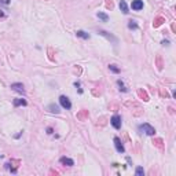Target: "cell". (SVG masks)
Returning a JSON list of instances; mask_svg holds the SVG:
<instances>
[{"mask_svg": "<svg viewBox=\"0 0 176 176\" xmlns=\"http://www.w3.org/2000/svg\"><path fill=\"white\" fill-rule=\"evenodd\" d=\"M19 165H21V161L19 160H10L7 164H6V169L11 171V173H17V172H18Z\"/></svg>", "mask_w": 176, "mask_h": 176, "instance_id": "6da1fadb", "label": "cell"}, {"mask_svg": "<svg viewBox=\"0 0 176 176\" xmlns=\"http://www.w3.org/2000/svg\"><path fill=\"white\" fill-rule=\"evenodd\" d=\"M139 131L140 132H144V133H146V135H149V136H153L154 133H156V129H154V127H151V125L147 124V123H144V124L140 125Z\"/></svg>", "mask_w": 176, "mask_h": 176, "instance_id": "7a4b0ae2", "label": "cell"}, {"mask_svg": "<svg viewBox=\"0 0 176 176\" xmlns=\"http://www.w3.org/2000/svg\"><path fill=\"white\" fill-rule=\"evenodd\" d=\"M59 103H61V106L63 109H66V110H70V109H72V103H70V100H69L68 96L61 95L59 96Z\"/></svg>", "mask_w": 176, "mask_h": 176, "instance_id": "3957f363", "label": "cell"}, {"mask_svg": "<svg viewBox=\"0 0 176 176\" xmlns=\"http://www.w3.org/2000/svg\"><path fill=\"white\" fill-rule=\"evenodd\" d=\"M98 33H99V35H102V36H105L107 40H110L112 43H114V44H117V41H118V40H117V37H114L112 33L106 32V30H102V29H99V30H98Z\"/></svg>", "mask_w": 176, "mask_h": 176, "instance_id": "277c9868", "label": "cell"}, {"mask_svg": "<svg viewBox=\"0 0 176 176\" xmlns=\"http://www.w3.org/2000/svg\"><path fill=\"white\" fill-rule=\"evenodd\" d=\"M110 124L114 127L116 129H120L121 128V117L120 116H113L112 118H110Z\"/></svg>", "mask_w": 176, "mask_h": 176, "instance_id": "5b68a950", "label": "cell"}, {"mask_svg": "<svg viewBox=\"0 0 176 176\" xmlns=\"http://www.w3.org/2000/svg\"><path fill=\"white\" fill-rule=\"evenodd\" d=\"M131 7H132V10H135V11H140V10L143 8V0H132Z\"/></svg>", "mask_w": 176, "mask_h": 176, "instance_id": "8992f818", "label": "cell"}, {"mask_svg": "<svg viewBox=\"0 0 176 176\" xmlns=\"http://www.w3.org/2000/svg\"><path fill=\"white\" fill-rule=\"evenodd\" d=\"M114 146H116V150L118 153H124L125 149H124V144H123V140L120 138H114Z\"/></svg>", "mask_w": 176, "mask_h": 176, "instance_id": "52a82bcc", "label": "cell"}, {"mask_svg": "<svg viewBox=\"0 0 176 176\" xmlns=\"http://www.w3.org/2000/svg\"><path fill=\"white\" fill-rule=\"evenodd\" d=\"M11 89H12V91H15V92H18V94H25L24 84H21V83H12V84H11Z\"/></svg>", "mask_w": 176, "mask_h": 176, "instance_id": "ba28073f", "label": "cell"}, {"mask_svg": "<svg viewBox=\"0 0 176 176\" xmlns=\"http://www.w3.org/2000/svg\"><path fill=\"white\" fill-rule=\"evenodd\" d=\"M59 162L62 165H65V167H73V165H74V161H73L72 158H69V157H61Z\"/></svg>", "mask_w": 176, "mask_h": 176, "instance_id": "9c48e42d", "label": "cell"}, {"mask_svg": "<svg viewBox=\"0 0 176 176\" xmlns=\"http://www.w3.org/2000/svg\"><path fill=\"white\" fill-rule=\"evenodd\" d=\"M77 120L79 121H85L89 117V113H88V110H80V112L77 113Z\"/></svg>", "mask_w": 176, "mask_h": 176, "instance_id": "30bf717a", "label": "cell"}, {"mask_svg": "<svg viewBox=\"0 0 176 176\" xmlns=\"http://www.w3.org/2000/svg\"><path fill=\"white\" fill-rule=\"evenodd\" d=\"M154 146H156L157 149H160V150H164V147H165V144H164V140L161 139V138H156V139H153V142H151Z\"/></svg>", "mask_w": 176, "mask_h": 176, "instance_id": "8fae6325", "label": "cell"}, {"mask_svg": "<svg viewBox=\"0 0 176 176\" xmlns=\"http://www.w3.org/2000/svg\"><path fill=\"white\" fill-rule=\"evenodd\" d=\"M164 22H165L164 17L158 15V17H156V18H154V21H153V26H154V28H158V26H161Z\"/></svg>", "mask_w": 176, "mask_h": 176, "instance_id": "7c38bea8", "label": "cell"}, {"mask_svg": "<svg viewBox=\"0 0 176 176\" xmlns=\"http://www.w3.org/2000/svg\"><path fill=\"white\" fill-rule=\"evenodd\" d=\"M138 96H139L142 100H144V102H147V100H149L147 92L144 91V89H142V88H139V89H138Z\"/></svg>", "mask_w": 176, "mask_h": 176, "instance_id": "4fadbf2b", "label": "cell"}, {"mask_svg": "<svg viewBox=\"0 0 176 176\" xmlns=\"http://www.w3.org/2000/svg\"><path fill=\"white\" fill-rule=\"evenodd\" d=\"M12 103H14V106H15V107H18V106H26V105H28V102H26L25 99H22V98H18V99H14V102H12Z\"/></svg>", "mask_w": 176, "mask_h": 176, "instance_id": "5bb4252c", "label": "cell"}, {"mask_svg": "<svg viewBox=\"0 0 176 176\" xmlns=\"http://www.w3.org/2000/svg\"><path fill=\"white\" fill-rule=\"evenodd\" d=\"M156 65H157V69H158V70H162V68H164V63H162V58H161L160 55L156 56Z\"/></svg>", "mask_w": 176, "mask_h": 176, "instance_id": "9a60e30c", "label": "cell"}, {"mask_svg": "<svg viewBox=\"0 0 176 176\" xmlns=\"http://www.w3.org/2000/svg\"><path fill=\"white\" fill-rule=\"evenodd\" d=\"M120 10L124 12V14H128V12H129L128 6H127V3H125V0H121V1H120Z\"/></svg>", "mask_w": 176, "mask_h": 176, "instance_id": "2e32d148", "label": "cell"}, {"mask_svg": "<svg viewBox=\"0 0 176 176\" xmlns=\"http://www.w3.org/2000/svg\"><path fill=\"white\" fill-rule=\"evenodd\" d=\"M133 107H135V110H132V113H133V116H140L142 113H143V110H142V107H140L139 105H133Z\"/></svg>", "mask_w": 176, "mask_h": 176, "instance_id": "e0dca14e", "label": "cell"}, {"mask_svg": "<svg viewBox=\"0 0 176 176\" xmlns=\"http://www.w3.org/2000/svg\"><path fill=\"white\" fill-rule=\"evenodd\" d=\"M48 110H50L51 113H55V114H58V113H59V107H58L55 103L50 105V106H48Z\"/></svg>", "mask_w": 176, "mask_h": 176, "instance_id": "ac0fdd59", "label": "cell"}, {"mask_svg": "<svg viewBox=\"0 0 176 176\" xmlns=\"http://www.w3.org/2000/svg\"><path fill=\"white\" fill-rule=\"evenodd\" d=\"M76 35L79 37H81V39H85V40H87V39H89V35H88V33H85L84 30H77Z\"/></svg>", "mask_w": 176, "mask_h": 176, "instance_id": "d6986e66", "label": "cell"}, {"mask_svg": "<svg viewBox=\"0 0 176 176\" xmlns=\"http://www.w3.org/2000/svg\"><path fill=\"white\" fill-rule=\"evenodd\" d=\"M96 15H98V18H100V19L103 21V22H107L109 21V15L107 14H105V12H98Z\"/></svg>", "mask_w": 176, "mask_h": 176, "instance_id": "ffe728a7", "label": "cell"}, {"mask_svg": "<svg viewBox=\"0 0 176 176\" xmlns=\"http://www.w3.org/2000/svg\"><path fill=\"white\" fill-rule=\"evenodd\" d=\"M117 84H118V87H120V91H123V92H127V91H128V88L125 87L124 83H123L121 80H117Z\"/></svg>", "mask_w": 176, "mask_h": 176, "instance_id": "44dd1931", "label": "cell"}, {"mask_svg": "<svg viewBox=\"0 0 176 176\" xmlns=\"http://www.w3.org/2000/svg\"><path fill=\"white\" fill-rule=\"evenodd\" d=\"M128 28L129 29H138V24H136V21H133V19L128 21Z\"/></svg>", "mask_w": 176, "mask_h": 176, "instance_id": "7402d4cb", "label": "cell"}, {"mask_svg": "<svg viewBox=\"0 0 176 176\" xmlns=\"http://www.w3.org/2000/svg\"><path fill=\"white\" fill-rule=\"evenodd\" d=\"M109 69H110L113 73H120V68H117V65H110Z\"/></svg>", "mask_w": 176, "mask_h": 176, "instance_id": "603a6c76", "label": "cell"}, {"mask_svg": "<svg viewBox=\"0 0 176 176\" xmlns=\"http://www.w3.org/2000/svg\"><path fill=\"white\" fill-rule=\"evenodd\" d=\"M160 95L162 96V98H165V99H167V98L169 96V94L167 92V89H164V88H161V89H160Z\"/></svg>", "mask_w": 176, "mask_h": 176, "instance_id": "cb8c5ba5", "label": "cell"}, {"mask_svg": "<svg viewBox=\"0 0 176 176\" xmlns=\"http://www.w3.org/2000/svg\"><path fill=\"white\" fill-rule=\"evenodd\" d=\"M105 4H106V7L110 8V10H113V7H114V3H113V0H106V1H105Z\"/></svg>", "mask_w": 176, "mask_h": 176, "instance_id": "d4e9b609", "label": "cell"}, {"mask_svg": "<svg viewBox=\"0 0 176 176\" xmlns=\"http://www.w3.org/2000/svg\"><path fill=\"white\" fill-rule=\"evenodd\" d=\"M143 175H144L143 168H142V167H138V168H136V176H143Z\"/></svg>", "mask_w": 176, "mask_h": 176, "instance_id": "484cf974", "label": "cell"}, {"mask_svg": "<svg viewBox=\"0 0 176 176\" xmlns=\"http://www.w3.org/2000/svg\"><path fill=\"white\" fill-rule=\"evenodd\" d=\"M105 120H106L105 117H100V118H98V121H100V125H105V124H106V121H105Z\"/></svg>", "mask_w": 176, "mask_h": 176, "instance_id": "4316f807", "label": "cell"}, {"mask_svg": "<svg viewBox=\"0 0 176 176\" xmlns=\"http://www.w3.org/2000/svg\"><path fill=\"white\" fill-rule=\"evenodd\" d=\"M8 3H10V0H0V6H1V4H4V6H7Z\"/></svg>", "mask_w": 176, "mask_h": 176, "instance_id": "83f0119b", "label": "cell"}, {"mask_svg": "<svg viewBox=\"0 0 176 176\" xmlns=\"http://www.w3.org/2000/svg\"><path fill=\"white\" fill-rule=\"evenodd\" d=\"M48 52H50V59H51V61H54V56H52V50H51V48L48 50Z\"/></svg>", "mask_w": 176, "mask_h": 176, "instance_id": "f1b7e54d", "label": "cell"}, {"mask_svg": "<svg viewBox=\"0 0 176 176\" xmlns=\"http://www.w3.org/2000/svg\"><path fill=\"white\" fill-rule=\"evenodd\" d=\"M162 44H164V45H168L169 41H168V40H164V41H162Z\"/></svg>", "mask_w": 176, "mask_h": 176, "instance_id": "f546056e", "label": "cell"}]
</instances>
